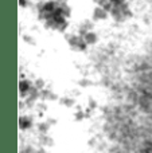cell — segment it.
<instances>
[{
  "label": "cell",
  "instance_id": "6da1fadb",
  "mask_svg": "<svg viewBox=\"0 0 152 153\" xmlns=\"http://www.w3.org/2000/svg\"><path fill=\"white\" fill-rule=\"evenodd\" d=\"M105 18H107V11L101 7L96 8V11H94V19H105Z\"/></svg>",
  "mask_w": 152,
  "mask_h": 153
},
{
  "label": "cell",
  "instance_id": "7a4b0ae2",
  "mask_svg": "<svg viewBox=\"0 0 152 153\" xmlns=\"http://www.w3.org/2000/svg\"><path fill=\"white\" fill-rule=\"evenodd\" d=\"M83 39H85L86 43H94L97 40V36H96V34H93V32H86Z\"/></svg>",
  "mask_w": 152,
  "mask_h": 153
},
{
  "label": "cell",
  "instance_id": "3957f363",
  "mask_svg": "<svg viewBox=\"0 0 152 153\" xmlns=\"http://www.w3.org/2000/svg\"><path fill=\"white\" fill-rule=\"evenodd\" d=\"M94 3H97L98 5H101V8H104L109 1H108V0H94Z\"/></svg>",
  "mask_w": 152,
  "mask_h": 153
},
{
  "label": "cell",
  "instance_id": "277c9868",
  "mask_svg": "<svg viewBox=\"0 0 152 153\" xmlns=\"http://www.w3.org/2000/svg\"><path fill=\"white\" fill-rule=\"evenodd\" d=\"M30 87V85H27V82H22V91H26Z\"/></svg>",
  "mask_w": 152,
  "mask_h": 153
}]
</instances>
